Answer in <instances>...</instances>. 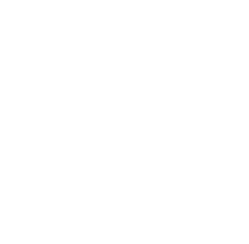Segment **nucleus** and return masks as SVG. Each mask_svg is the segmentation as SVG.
<instances>
[]
</instances>
